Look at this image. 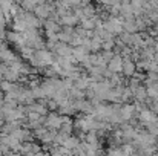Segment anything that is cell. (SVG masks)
<instances>
[{"label": "cell", "mask_w": 158, "mask_h": 156, "mask_svg": "<svg viewBox=\"0 0 158 156\" xmlns=\"http://www.w3.org/2000/svg\"><path fill=\"white\" fill-rule=\"evenodd\" d=\"M121 66H123V58L120 57V55H115L114 58H112V61H109L107 63V70L110 72V74H121Z\"/></svg>", "instance_id": "cell-4"}, {"label": "cell", "mask_w": 158, "mask_h": 156, "mask_svg": "<svg viewBox=\"0 0 158 156\" xmlns=\"http://www.w3.org/2000/svg\"><path fill=\"white\" fill-rule=\"evenodd\" d=\"M85 142L91 147H95V149H100V139L97 136L95 132H88L86 136H85Z\"/></svg>", "instance_id": "cell-7"}, {"label": "cell", "mask_w": 158, "mask_h": 156, "mask_svg": "<svg viewBox=\"0 0 158 156\" xmlns=\"http://www.w3.org/2000/svg\"><path fill=\"white\" fill-rule=\"evenodd\" d=\"M100 54H102V58L105 60L106 63H109V61H112V58L115 57V54H114V52H112V51H110V52H105V51H102V52H100Z\"/></svg>", "instance_id": "cell-15"}, {"label": "cell", "mask_w": 158, "mask_h": 156, "mask_svg": "<svg viewBox=\"0 0 158 156\" xmlns=\"http://www.w3.org/2000/svg\"><path fill=\"white\" fill-rule=\"evenodd\" d=\"M20 8H22L25 12H34V9L37 8V2H34V0L22 2V3H20Z\"/></svg>", "instance_id": "cell-11"}, {"label": "cell", "mask_w": 158, "mask_h": 156, "mask_svg": "<svg viewBox=\"0 0 158 156\" xmlns=\"http://www.w3.org/2000/svg\"><path fill=\"white\" fill-rule=\"evenodd\" d=\"M14 86L15 84H12V83H9V81H2L0 83V90L3 92V94H9V92H12L14 90Z\"/></svg>", "instance_id": "cell-12"}, {"label": "cell", "mask_w": 158, "mask_h": 156, "mask_svg": "<svg viewBox=\"0 0 158 156\" xmlns=\"http://www.w3.org/2000/svg\"><path fill=\"white\" fill-rule=\"evenodd\" d=\"M46 110L49 112V113H54V112H57L58 110V104L55 103L54 100H48V103H46Z\"/></svg>", "instance_id": "cell-14"}, {"label": "cell", "mask_w": 158, "mask_h": 156, "mask_svg": "<svg viewBox=\"0 0 158 156\" xmlns=\"http://www.w3.org/2000/svg\"><path fill=\"white\" fill-rule=\"evenodd\" d=\"M26 118H28L29 122H34V121H39V119H40V115H37V113H34V112H28V113H26Z\"/></svg>", "instance_id": "cell-16"}, {"label": "cell", "mask_w": 158, "mask_h": 156, "mask_svg": "<svg viewBox=\"0 0 158 156\" xmlns=\"http://www.w3.org/2000/svg\"><path fill=\"white\" fill-rule=\"evenodd\" d=\"M60 126H61V122H60V115H58L57 112H54V113H48V115H46V121H45V129L58 132Z\"/></svg>", "instance_id": "cell-1"}, {"label": "cell", "mask_w": 158, "mask_h": 156, "mask_svg": "<svg viewBox=\"0 0 158 156\" xmlns=\"http://www.w3.org/2000/svg\"><path fill=\"white\" fill-rule=\"evenodd\" d=\"M78 18L74 15V14H69V15H64V17H61L60 18V25L61 26H69V28H75V26H78Z\"/></svg>", "instance_id": "cell-5"}, {"label": "cell", "mask_w": 158, "mask_h": 156, "mask_svg": "<svg viewBox=\"0 0 158 156\" xmlns=\"http://www.w3.org/2000/svg\"><path fill=\"white\" fill-rule=\"evenodd\" d=\"M5 156H23L22 153H17V152H9L8 155H5Z\"/></svg>", "instance_id": "cell-18"}, {"label": "cell", "mask_w": 158, "mask_h": 156, "mask_svg": "<svg viewBox=\"0 0 158 156\" xmlns=\"http://www.w3.org/2000/svg\"><path fill=\"white\" fill-rule=\"evenodd\" d=\"M52 54L55 57H63V58H66V57H71V55H72V48H71L69 45H64V43L57 42L52 49Z\"/></svg>", "instance_id": "cell-2"}, {"label": "cell", "mask_w": 158, "mask_h": 156, "mask_svg": "<svg viewBox=\"0 0 158 156\" xmlns=\"http://www.w3.org/2000/svg\"><path fill=\"white\" fill-rule=\"evenodd\" d=\"M3 46H6V42H5L3 38H0V49H2Z\"/></svg>", "instance_id": "cell-19"}, {"label": "cell", "mask_w": 158, "mask_h": 156, "mask_svg": "<svg viewBox=\"0 0 158 156\" xmlns=\"http://www.w3.org/2000/svg\"><path fill=\"white\" fill-rule=\"evenodd\" d=\"M40 152H43V150H42V146L37 144V142H32V146H31V153H32V155H37V153H40Z\"/></svg>", "instance_id": "cell-17"}, {"label": "cell", "mask_w": 158, "mask_h": 156, "mask_svg": "<svg viewBox=\"0 0 158 156\" xmlns=\"http://www.w3.org/2000/svg\"><path fill=\"white\" fill-rule=\"evenodd\" d=\"M28 112H34V113H37V115H40V116H46V115L49 113L45 106H40L39 103L31 104V106L28 107Z\"/></svg>", "instance_id": "cell-8"}, {"label": "cell", "mask_w": 158, "mask_h": 156, "mask_svg": "<svg viewBox=\"0 0 158 156\" xmlns=\"http://www.w3.org/2000/svg\"><path fill=\"white\" fill-rule=\"evenodd\" d=\"M102 38L100 37H92L91 38V54H98V52H102Z\"/></svg>", "instance_id": "cell-10"}, {"label": "cell", "mask_w": 158, "mask_h": 156, "mask_svg": "<svg viewBox=\"0 0 158 156\" xmlns=\"http://www.w3.org/2000/svg\"><path fill=\"white\" fill-rule=\"evenodd\" d=\"M114 48H115V40H109V42H103L102 43V51L105 52L114 51Z\"/></svg>", "instance_id": "cell-13"}, {"label": "cell", "mask_w": 158, "mask_h": 156, "mask_svg": "<svg viewBox=\"0 0 158 156\" xmlns=\"http://www.w3.org/2000/svg\"><path fill=\"white\" fill-rule=\"evenodd\" d=\"M134 101L135 103H144L146 100H148V94H146V87L141 84L140 87H137L134 92Z\"/></svg>", "instance_id": "cell-6"}, {"label": "cell", "mask_w": 158, "mask_h": 156, "mask_svg": "<svg viewBox=\"0 0 158 156\" xmlns=\"http://www.w3.org/2000/svg\"><path fill=\"white\" fill-rule=\"evenodd\" d=\"M135 72H137L135 63H134L131 58H124V60H123V66H121V75H123L124 78H131Z\"/></svg>", "instance_id": "cell-3"}, {"label": "cell", "mask_w": 158, "mask_h": 156, "mask_svg": "<svg viewBox=\"0 0 158 156\" xmlns=\"http://www.w3.org/2000/svg\"><path fill=\"white\" fill-rule=\"evenodd\" d=\"M0 144H2V133H0Z\"/></svg>", "instance_id": "cell-20"}, {"label": "cell", "mask_w": 158, "mask_h": 156, "mask_svg": "<svg viewBox=\"0 0 158 156\" xmlns=\"http://www.w3.org/2000/svg\"><path fill=\"white\" fill-rule=\"evenodd\" d=\"M78 144H80V141L74 136V135H71L66 141H64V144H63V147L64 149H68L69 152H72V150H75L77 147H78Z\"/></svg>", "instance_id": "cell-9"}]
</instances>
